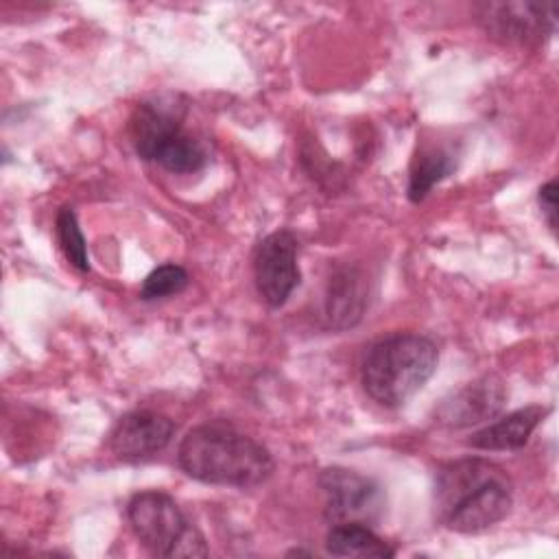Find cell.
Wrapping results in <instances>:
<instances>
[{
  "label": "cell",
  "instance_id": "obj_2",
  "mask_svg": "<svg viewBox=\"0 0 559 559\" xmlns=\"http://www.w3.org/2000/svg\"><path fill=\"white\" fill-rule=\"evenodd\" d=\"M181 469L205 485L253 487L273 472L271 452L227 424H201L179 443Z\"/></svg>",
  "mask_w": 559,
  "mask_h": 559
},
{
  "label": "cell",
  "instance_id": "obj_16",
  "mask_svg": "<svg viewBox=\"0 0 559 559\" xmlns=\"http://www.w3.org/2000/svg\"><path fill=\"white\" fill-rule=\"evenodd\" d=\"M55 231H57V240H59V247L66 255V260L81 273H87L90 271V260H87V245H85V238H83V231L79 227V221H76V214L72 207H61L57 212V218H55Z\"/></svg>",
  "mask_w": 559,
  "mask_h": 559
},
{
  "label": "cell",
  "instance_id": "obj_11",
  "mask_svg": "<svg viewBox=\"0 0 559 559\" xmlns=\"http://www.w3.org/2000/svg\"><path fill=\"white\" fill-rule=\"evenodd\" d=\"M367 280L356 266H343L328 280L323 297V314L334 330L354 328L367 308Z\"/></svg>",
  "mask_w": 559,
  "mask_h": 559
},
{
  "label": "cell",
  "instance_id": "obj_6",
  "mask_svg": "<svg viewBox=\"0 0 559 559\" xmlns=\"http://www.w3.org/2000/svg\"><path fill=\"white\" fill-rule=\"evenodd\" d=\"M485 31L507 44H539L557 24L555 2H485L478 7Z\"/></svg>",
  "mask_w": 559,
  "mask_h": 559
},
{
  "label": "cell",
  "instance_id": "obj_5",
  "mask_svg": "<svg viewBox=\"0 0 559 559\" xmlns=\"http://www.w3.org/2000/svg\"><path fill=\"white\" fill-rule=\"evenodd\" d=\"M319 485L325 493V518L332 524H376L384 513L382 487L354 469L325 467L319 474Z\"/></svg>",
  "mask_w": 559,
  "mask_h": 559
},
{
  "label": "cell",
  "instance_id": "obj_10",
  "mask_svg": "<svg viewBox=\"0 0 559 559\" xmlns=\"http://www.w3.org/2000/svg\"><path fill=\"white\" fill-rule=\"evenodd\" d=\"M186 116V107L179 105L175 98H157L148 103H140L129 120V135L133 142L135 153L146 159L155 162L159 151L183 131L181 122Z\"/></svg>",
  "mask_w": 559,
  "mask_h": 559
},
{
  "label": "cell",
  "instance_id": "obj_12",
  "mask_svg": "<svg viewBox=\"0 0 559 559\" xmlns=\"http://www.w3.org/2000/svg\"><path fill=\"white\" fill-rule=\"evenodd\" d=\"M550 408H544V406H524V408H518L504 417H500L498 421H491L487 424L485 428L476 430L467 443L476 450H518L522 448L531 432L537 428V424L548 415Z\"/></svg>",
  "mask_w": 559,
  "mask_h": 559
},
{
  "label": "cell",
  "instance_id": "obj_13",
  "mask_svg": "<svg viewBox=\"0 0 559 559\" xmlns=\"http://www.w3.org/2000/svg\"><path fill=\"white\" fill-rule=\"evenodd\" d=\"M325 548L334 557H358V559H391L395 550L380 539L371 526L347 522L332 524L325 535Z\"/></svg>",
  "mask_w": 559,
  "mask_h": 559
},
{
  "label": "cell",
  "instance_id": "obj_17",
  "mask_svg": "<svg viewBox=\"0 0 559 559\" xmlns=\"http://www.w3.org/2000/svg\"><path fill=\"white\" fill-rule=\"evenodd\" d=\"M190 277H188V271L181 266V264H162L157 269H153L144 282H142V288H140V297L144 301H153V299H164V297H170V295H177L181 293L186 286H188Z\"/></svg>",
  "mask_w": 559,
  "mask_h": 559
},
{
  "label": "cell",
  "instance_id": "obj_1",
  "mask_svg": "<svg viewBox=\"0 0 559 559\" xmlns=\"http://www.w3.org/2000/svg\"><path fill=\"white\" fill-rule=\"evenodd\" d=\"M511 489L507 472L487 459L450 461L435 476V518L454 533L487 531L509 515Z\"/></svg>",
  "mask_w": 559,
  "mask_h": 559
},
{
  "label": "cell",
  "instance_id": "obj_8",
  "mask_svg": "<svg viewBox=\"0 0 559 559\" xmlns=\"http://www.w3.org/2000/svg\"><path fill=\"white\" fill-rule=\"evenodd\" d=\"M507 397L504 380L498 373H485L443 397L435 411V419L454 430L485 424L502 413Z\"/></svg>",
  "mask_w": 559,
  "mask_h": 559
},
{
  "label": "cell",
  "instance_id": "obj_7",
  "mask_svg": "<svg viewBox=\"0 0 559 559\" xmlns=\"http://www.w3.org/2000/svg\"><path fill=\"white\" fill-rule=\"evenodd\" d=\"M255 288L271 308H282L299 284L297 238L288 229H280L262 238L253 258Z\"/></svg>",
  "mask_w": 559,
  "mask_h": 559
},
{
  "label": "cell",
  "instance_id": "obj_4",
  "mask_svg": "<svg viewBox=\"0 0 559 559\" xmlns=\"http://www.w3.org/2000/svg\"><path fill=\"white\" fill-rule=\"evenodd\" d=\"M127 515L135 537L159 557H205L207 548L201 533L186 520L177 502L164 491H138Z\"/></svg>",
  "mask_w": 559,
  "mask_h": 559
},
{
  "label": "cell",
  "instance_id": "obj_3",
  "mask_svg": "<svg viewBox=\"0 0 559 559\" xmlns=\"http://www.w3.org/2000/svg\"><path fill=\"white\" fill-rule=\"evenodd\" d=\"M437 345L424 334H393L369 345L360 367L365 393L386 408L408 402L435 373Z\"/></svg>",
  "mask_w": 559,
  "mask_h": 559
},
{
  "label": "cell",
  "instance_id": "obj_15",
  "mask_svg": "<svg viewBox=\"0 0 559 559\" xmlns=\"http://www.w3.org/2000/svg\"><path fill=\"white\" fill-rule=\"evenodd\" d=\"M155 162L166 168L168 173L175 175H192L197 170H201L207 162V153L203 148V144L192 138L190 133L181 131L177 133L155 157Z\"/></svg>",
  "mask_w": 559,
  "mask_h": 559
},
{
  "label": "cell",
  "instance_id": "obj_14",
  "mask_svg": "<svg viewBox=\"0 0 559 559\" xmlns=\"http://www.w3.org/2000/svg\"><path fill=\"white\" fill-rule=\"evenodd\" d=\"M454 170V157L441 146H419L408 175V199L419 203L428 192Z\"/></svg>",
  "mask_w": 559,
  "mask_h": 559
},
{
  "label": "cell",
  "instance_id": "obj_18",
  "mask_svg": "<svg viewBox=\"0 0 559 559\" xmlns=\"http://www.w3.org/2000/svg\"><path fill=\"white\" fill-rule=\"evenodd\" d=\"M537 201H539V210L550 227V231L555 234L557 231V181H548L539 188V194H537Z\"/></svg>",
  "mask_w": 559,
  "mask_h": 559
},
{
  "label": "cell",
  "instance_id": "obj_9",
  "mask_svg": "<svg viewBox=\"0 0 559 559\" xmlns=\"http://www.w3.org/2000/svg\"><path fill=\"white\" fill-rule=\"evenodd\" d=\"M175 432V424L153 411H131L122 415L111 435L109 448L122 461H142L162 452Z\"/></svg>",
  "mask_w": 559,
  "mask_h": 559
}]
</instances>
